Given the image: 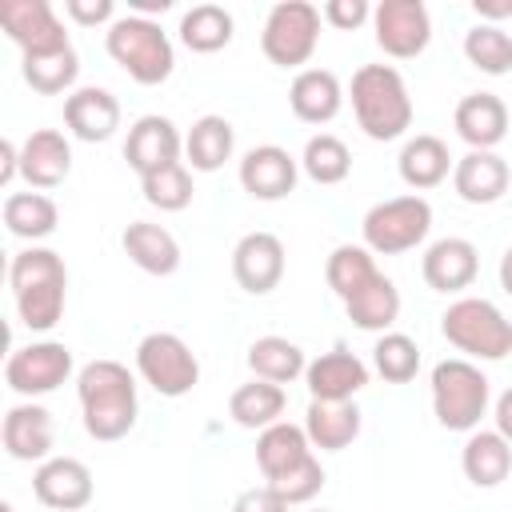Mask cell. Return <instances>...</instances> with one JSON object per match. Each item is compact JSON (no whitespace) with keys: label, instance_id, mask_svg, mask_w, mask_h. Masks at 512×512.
Here are the masks:
<instances>
[{"label":"cell","instance_id":"6da1fadb","mask_svg":"<svg viewBox=\"0 0 512 512\" xmlns=\"http://www.w3.org/2000/svg\"><path fill=\"white\" fill-rule=\"evenodd\" d=\"M76 396L84 412V432L100 444L124 440L136 424L140 400H136V380L120 360H92L76 376Z\"/></svg>","mask_w":512,"mask_h":512},{"label":"cell","instance_id":"7a4b0ae2","mask_svg":"<svg viewBox=\"0 0 512 512\" xmlns=\"http://www.w3.org/2000/svg\"><path fill=\"white\" fill-rule=\"evenodd\" d=\"M8 284L16 296L20 324L32 332H52L68 300V268L52 248H24L8 264Z\"/></svg>","mask_w":512,"mask_h":512},{"label":"cell","instance_id":"3957f363","mask_svg":"<svg viewBox=\"0 0 512 512\" xmlns=\"http://www.w3.org/2000/svg\"><path fill=\"white\" fill-rule=\"evenodd\" d=\"M352 112L368 140H400L412 124V96L392 64H364L352 76Z\"/></svg>","mask_w":512,"mask_h":512},{"label":"cell","instance_id":"277c9868","mask_svg":"<svg viewBox=\"0 0 512 512\" xmlns=\"http://www.w3.org/2000/svg\"><path fill=\"white\" fill-rule=\"evenodd\" d=\"M104 48L108 56L144 88H156L172 76L176 68V52L168 32L152 20V16H116L104 32Z\"/></svg>","mask_w":512,"mask_h":512},{"label":"cell","instance_id":"5b68a950","mask_svg":"<svg viewBox=\"0 0 512 512\" xmlns=\"http://www.w3.org/2000/svg\"><path fill=\"white\" fill-rule=\"evenodd\" d=\"M488 376L464 360V356H452V360H440L432 368V412H436V424L448 428V432H476L484 412H488Z\"/></svg>","mask_w":512,"mask_h":512},{"label":"cell","instance_id":"8992f818","mask_svg":"<svg viewBox=\"0 0 512 512\" xmlns=\"http://www.w3.org/2000/svg\"><path fill=\"white\" fill-rule=\"evenodd\" d=\"M440 332L452 348L476 360H504L512 352V320H504V312L484 296L452 300L440 316Z\"/></svg>","mask_w":512,"mask_h":512},{"label":"cell","instance_id":"52a82bcc","mask_svg":"<svg viewBox=\"0 0 512 512\" xmlns=\"http://www.w3.org/2000/svg\"><path fill=\"white\" fill-rule=\"evenodd\" d=\"M432 228V204L424 196H392V200H380L364 212V248L376 252V256H400V252H412L416 244H424Z\"/></svg>","mask_w":512,"mask_h":512},{"label":"cell","instance_id":"ba28073f","mask_svg":"<svg viewBox=\"0 0 512 512\" xmlns=\"http://www.w3.org/2000/svg\"><path fill=\"white\" fill-rule=\"evenodd\" d=\"M320 8L308 0H280L260 32V48L272 64L280 68H300L312 60L316 40H320Z\"/></svg>","mask_w":512,"mask_h":512},{"label":"cell","instance_id":"9c48e42d","mask_svg":"<svg viewBox=\"0 0 512 512\" xmlns=\"http://www.w3.org/2000/svg\"><path fill=\"white\" fill-rule=\"evenodd\" d=\"M136 372L144 376V384H152L160 396L176 400L188 396L200 380V360L196 352L176 336V332H148L136 344Z\"/></svg>","mask_w":512,"mask_h":512},{"label":"cell","instance_id":"30bf717a","mask_svg":"<svg viewBox=\"0 0 512 512\" xmlns=\"http://www.w3.org/2000/svg\"><path fill=\"white\" fill-rule=\"evenodd\" d=\"M72 376V348L60 340H32L4 360V384L16 396H48Z\"/></svg>","mask_w":512,"mask_h":512},{"label":"cell","instance_id":"8fae6325","mask_svg":"<svg viewBox=\"0 0 512 512\" xmlns=\"http://www.w3.org/2000/svg\"><path fill=\"white\" fill-rule=\"evenodd\" d=\"M0 24L24 56H48L68 44V32L48 0H0Z\"/></svg>","mask_w":512,"mask_h":512},{"label":"cell","instance_id":"7c38bea8","mask_svg":"<svg viewBox=\"0 0 512 512\" xmlns=\"http://www.w3.org/2000/svg\"><path fill=\"white\" fill-rule=\"evenodd\" d=\"M372 28H376V44L392 60H412L432 40V20L420 0H380L372 8Z\"/></svg>","mask_w":512,"mask_h":512},{"label":"cell","instance_id":"4fadbf2b","mask_svg":"<svg viewBox=\"0 0 512 512\" xmlns=\"http://www.w3.org/2000/svg\"><path fill=\"white\" fill-rule=\"evenodd\" d=\"M92 472L76 456H48L32 472V496L52 512H80L92 504Z\"/></svg>","mask_w":512,"mask_h":512},{"label":"cell","instance_id":"5bb4252c","mask_svg":"<svg viewBox=\"0 0 512 512\" xmlns=\"http://www.w3.org/2000/svg\"><path fill=\"white\" fill-rule=\"evenodd\" d=\"M180 152H184V140L176 132V124L168 116H140L132 128H128V140H124V160L128 168L144 180L168 164H180Z\"/></svg>","mask_w":512,"mask_h":512},{"label":"cell","instance_id":"9a60e30c","mask_svg":"<svg viewBox=\"0 0 512 512\" xmlns=\"http://www.w3.org/2000/svg\"><path fill=\"white\" fill-rule=\"evenodd\" d=\"M232 276L244 292L268 296L284 280V244L272 232H248L232 248Z\"/></svg>","mask_w":512,"mask_h":512},{"label":"cell","instance_id":"2e32d148","mask_svg":"<svg viewBox=\"0 0 512 512\" xmlns=\"http://www.w3.org/2000/svg\"><path fill=\"white\" fill-rule=\"evenodd\" d=\"M296 176H300V164L280 144L248 148L240 160V188L252 200H284L296 188Z\"/></svg>","mask_w":512,"mask_h":512},{"label":"cell","instance_id":"e0dca14e","mask_svg":"<svg viewBox=\"0 0 512 512\" xmlns=\"http://www.w3.org/2000/svg\"><path fill=\"white\" fill-rule=\"evenodd\" d=\"M72 172V148L64 140V132L56 128H36L28 132V140L20 144V176L28 188L48 192L56 184H64Z\"/></svg>","mask_w":512,"mask_h":512},{"label":"cell","instance_id":"ac0fdd59","mask_svg":"<svg viewBox=\"0 0 512 512\" xmlns=\"http://www.w3.org/2000/svg\"><path fill=\"white\" fill-rule=\"evenodd\" d=\"M476 272H480V252L464 236L436 240L420 260V276L432 292H464L476 280Z\"/></svg>","mask_w":512,"mask_h":512},{"label":"cell","instance_id":"d6986e66","mask_svg":"<svg viewBox=\"0 0 512 512\" xmlns=\"http://www.w3.org/2000/svg\"><path fill=\"white\" fill-rule=\"evenodd\" d=\"M304 384L312 392V400H328V404H340V400H352L364 384H368V368L356 352L348 348H332L316 360H308L304 368Z\"/></svg>","mask_w":512,"mask_h":512},{"label":"cell","instance_id":"ffe728a7","mask_svg":"<svg viewBox=\"0 0 512 512\" xmlns=\"http://www.w3.org/2000/svg\"><path fill=\"white\" fill-rule=\"evenodd\" d=\"M452 124H456V136L476 148V152H492L504 136H508V108L496 92H468L456 112H452Z\"/></svg>","mask_w":512,"mask_h":512},{"label":"cell","instance_id":"44dd1931","mask_svg":"<svg viewBox=\"0 0 512 512\" xmlns=\"http://www.w3.org/2000/svg\"><path fill=\"white\" fill-rule=\"evenodd\" d=\"M64 124L76 140L100 144L120 128V100L108 88H76L64 96Z\"/></svg>","mask_w":512,"mask_h":512},{"label":"cell","instance_id":"7402d4cb","mask_svg":"<svg viewBox=\"0 0 512 512\" xmlns=\"http://www.w3.org/2000/svg\"><path fill=\"white\" fill-rule=\"evenodd\" d=\"M0 436H4V452L12 456V460H24V464H32V460H48V452H52V412L44 408V404H12L8 412H4V428H0Z\"/></svg>","mask_w":512,"mask_h":512},{"label":"cell","instance_id":"603a6c76","mask_svg":"<svg viewBox=\"0 0 512 512\" xmlns=\"http://www.w3.org/2000/svg\"><path fill=\"white\" fill-rule=\"evenodd\" d=\"M508 184H512V172L496 152L468 148L452 168V188L464 204H496L508 192Z\"/></svg>","mask_w":512,"mask_h":512},{"label":"cell","instance_id":"cb8c5ba5","mask_svg":"<svg viewBox=\"0 0 512 512\" xmlns=\"http://www.w3.org/2000/svg\"><path fill=\"white\" fill-rule=\"evenodd\" d=\"M288 104H292L296 120L328 124V120H336V112L344 104V88H340L336 72H328V68H300L288 88Z\"/></svg>","mask_w":512,"mask_h":512},{"label":"cell","instance_id":"d4e9b609","mask_svg":"<svg viewBox=\"0 0 512 512\" xmlns=\"http://www.w3.org/2000/svg\"><path fill=\"white\" fill-rule=\"evenodd\" d=\"M120 244H124L128 260H132L140 272H148V276H172V272L180 268V244H176V236H172L168 228H160V224L132 220V224L124 228Z\"/></svg>","mask_w":512,"mask_h":512},{"label":"cell","instance_id":"484cf974","mask_svg":"<svg viewBox=\"0 0 512 512\" xmlns=\"http://www.w3.org/2000/svg\"><path fill=\"white\" fill-rule=\"evenodd\" d=\"M308 460H312L308 432L296 428V424H288V420H280V424H272V428H264L256 436V464H260V472H264L268 484L280 480V476H288V472H296Z\"/></svg>","mask_w":512,"mask_h":512},{"label":"cell","instance_id":"4316f807","mask_svg":"<svg viewBox=\"0 0 512 512\" xmlns=\"http://www.w3.org/2000/svg\"><path fill=\"white\" fill-rule=\"evenodd\" d=\"M460 468H464V476H468L476 488H496V484H504L508 472H512V444H508L496 428H492V432L476 428V432H468V440H464Z\"/></svg>","mask_w":512,"mask_h":512},{"label":"cell","instance_id":"83f0119b","mask_svg":"<svg viewBox=\"0 0 512 512\" xmlns=\"http://www.w3.org/2000/svg\"><path fill=\"white\" fill-rule=\"evenodd\" d=\"M396 168H400V180H404L408 188L424 192V188L444 184V180H448V172L456 168V160L448 156V144H444L440 136L420 132V136H412V140L400 148Z\"/></svg>","mask_w":512,"mask_h":512},{"label":"cell","instance_id":"f1b7e54d","mask_svg":"<svg viewBox=\"0 0 512 512\" xmlns=\"http://www.w3.org/2000/svg\"><path fill=\"white\" fill-rule=\"evenodd\" d=\"M304 432L308 444L320 452H344L356 436H360V408L352 400L328 404V400H312L308 416H304Z\"/></svg>","mask_w":512,"mask_h":512},{"label":"cell","instance_id":"f546056e","mask_svg":"<svg viewBox=\"0 0 512 512\" xmlns=\"http://www.w3.org/2000/svg\"><path fill=\"white\" fill-rule=\"evenodd\" d=\"M232 148H236V128L216 112L200 116L184 136V156H188V164L196 172L224 168V160H232Z\"/></svg>","mask_w":512,"mask_h":512},{"label":"cell","instance_id":"4dcf8cb0","mask_svg":"<svg viewBox=\"0 0 512 512\" xmlns=\"http://www.w3.org/2000/svg\"><path fill=\"white\" fill-rule=\"evenodd\" d=\"M56 224H60V208L44 192H12L4 200V228L12 236H20V240H32L36 244V240L52 236Z\"/></svg>","mask_w":512,"mask_h":512},{"label":"cell","instance_id":"1f68e13d","mask_svg":"<svg viewBox=\"0 0 512 512\" xmlns=\"http://www.w3.org/2000/svg\"><path fill=\"white\" fill-rule=\"evenodd\" d=\"M248 368L256 380H272V384H292L296 376H304L308 360L304 348L292 344L288 336H260L248 348Z\"/></svg>","mask_w":512,"mask_h":512},{"label":"cell","instance_id":"d6a6232c","mask_svg":"<svg viewBox=\"0 0 512 512\" xmlns=\"http://www.w3.org/2000/svg\"><path fill=\"white\" fill-rule=\"evenodd\" d=\"M280 412H284V388L272 384V380H248L228 396V416L240 428H260L264 432V428L280 424Z\"/></svg>","mask_w":512,"mask_h":512},{"label":"cell","instance_id":"836d02e7","mask_svg":"<svg viewBox=\"0 0 512 512\" xmlns=\"http://www.w3.org/2000/svg\"><path fill=\"white\" fill-rule=\"evenodd\" d=\"M344 308H348V320L356 324V328H364V332H388L392 324H396V316H400V292H396V284L380 272L372 284H364L352 300H344Z\"/></svg>","mask_w":512,"mask_h":512},{"label":"cell","instance_id":"e575fe53","mask_svg":"<svg viewBox=\"0 0 512 512\" xmlns=\"http://www.w3.org/2000/svg\"><path fill=\"white\" fill-rule=\"evenodd\" d=\"M376 276H380V268H376V260H372V252L364 244H340V248H332L328 264H324V280H328V288L340 300H352Z\"/></svg>","mask_w":512,"mask_h":512},{"label":"cell","instance_id":"d590c367","mask_svg":"<svg viewBox=\"0 0 512 512\" xmlns=\"http://www.w3.org/2000/svg\"><path fill=\"white\" fill-rule=\"evenodd\" d=\"M180 40L192 52H220L232 40V12L220 4H196L180 16Z\"/></svg>","mask_w":512,"mask_h":512},{"label":"cell","instance_id":"8d00e7d4","mask_svg":"<svg viewBox=\"0 0 512 512\" xmlns=\"http://www.w3.org/2000/svg\"><path fill=\"white\" fill-rule=\"evenodd\" d=\"M464 56L484 76H504L512 72V36L500 24H476L464 32Z\"/></svg>","mask_w":512,"mask_h":512},{"label":"cell","instance_id":"74e56055","mask_svg":"<svg viewBox=\"0 0 512 512\" xmlns=\"http://www.w3.org/2000/svg\"><path fill=\"white\" fill-rule=\"evenodd\" d=\"M80 76V56L76 48H60L48 56H24V80L32 84V92L40 96H60L76 84Z\"/></svg>","mask_w":512,"mask_h":512},{"label":"cell","instance_id":"f35d334b","mask_svg":"<svg viewBox=\"0 0 512 512\" xmlns=\"http://www.w3.org/2000/svg\"><path fill=\"white\" fill-rule=\"evenodd\" d=\"M300 168H304L308 180H316V184H340V180H348V172H352V152H348V144H344L340 136L320 132V136H312V140L304 144Z\"/></svg>","mask_w":512,"mask_h":512},{"label":"cell","instance_id":"ab89813d","mask_svg":"<svg viewBox=\"0 0 512 512\" xmlns=\"http://www.w3.org/2000/svg\"><path fill=\"white\" fill-rule=\"evenodd\" d=\"M372 360H376V372L388 384H408L420 372V348L404 332H380V340L372 348Z\"/></svg>","mask_w":512,"mask_h":512},{"label":"cell","instance_id":"60d3db41","mask_svg":"<svg viewBox=\"0 0 512 512\" xmlns=\"http://www.w3.org/2000/svg\"><path fill=\"white\" fill-rule=\"evenodd\" d=\"M140 192H144V200H148L152 208H160V212H180V208L192 204V176H188L184 164H168V168L144 176V180H140Z\"/></svg>","mask_w":512,"mask_h":512},{"label":"cell","instance_id":"b9f144b4","mask_svg":"<svg viewBox=\"0 0 512 512\" xmlns=\"http://www.w3.org/2000/svg\"><path fill=\"white\" fill-rule=\"evenodd\" d=\"M268 488H272V492H276V496H280L288 508H292V504H308V500H312V496L324 488V468H320V460L312 456L308 464H300L296 472H288V476L272 480Z\"/></svg>","mask_w":512,"mask_h":512},{"label":"cell","instance_id":"7bdbcfd3","mask_svg":"<svg viewBox=\"0 0 512 512\" xmlns=\"http://www.w3.org/2000/svg\"><path fill=\"white\" fill-rule=\"evenodd\" d=\"M320 16H324L332 28H340V32H352V28H360L364 20H372V8H368L364 0H328Z\"/></svg>","mask_w":512,"mask_h":512},{"label":"cell","instance_id":"ee69618b","mask_svg":"<svg viewBox=\"0 0 512 512\" xmlns=\"http://www.w3.org/2000/svg\"><path fill=\"white\" fill-rule=\"evenodd\" d=\"M64 16H72L80 28H96V24L116 20V4L112 0H64Z\"/></svg>","mask_w":512,"mask_h":512},{"label":"cell","instance_id":"f6af8a7d","mask_svg":"<svg viewBox=\"0 0 512 512\" xmlns=\"http://www.w3.org/2000/svg\"><path fill=\"white\" fill-rule=\"evenodd\" d=\"M232 512H288V504H284L268 484H260V488H244V492L232 500Z\"/></svg>","mask_w":512,"mask_h":512},{"label":"cell","instance_id":"bcb514c9","mask_svg":"<svg viewBox=\"0 0 512 512\" xmlns=\"http://www.w3.org/2000/svg\"><path fill=\"white\" fill-rule=\"evenodd\" d=\"M12 176H20V148L0 140V184H12Z\"/></svg>","mask_w":512,"mask_h":512},{"label":"cell","instance_id":"7dc6e473","mask_svg":"<svg viewBox=\"0 0 512 512\" xmlns=\"http://www.w3.org/2000/svg\"><path fill=\"white\" fill-rule=\"evenodd\" d=\"M492 416H496V432L512 444V388H508V392H500V400H496V412H492Z\"/></svg>","mask_w":512,"mask_h":512},{"label":"cell","instance_id":"c3c4849f","mask_svg":"<svg viewBox=\"0 0 512 512\" xmlns=\"http://www.w3.org/2000/svg\"><path fill=\"white\" fill-rule=\"evenodd\" d=\"M472 8H476V16H484L488 24L512 16V0H472Z\"/></svg>","mask_w":512,"mask_h":512},{"label":"cell","instance_id":"681fc988","mask_svg":"<svg viewBox=\"0 0 512 512\" xmlns=\"http://www.w3.org/2000/svg\"><path fill=\"white\" fill-rule=\"evenodd\" d=\"M500 288L512 296V244H508L504 256H500Z\"/></svg>","mask_w":512,"mask_h":512},{"label":"cell","instance_id":"f907efd6","mask_svg":"<svg viewBox=\"0 0 512 512\" xmlns=\"http://www.w3.org/2000/svg\"><path fill=\"white\" fill-rule=\"evenodd\" d=\"M132 8H136V16H148V12H168L172 0H132Z\"/></svg>","mask_w":512,"mask_h":512},{"label":"cell","instance_id":"816d5d0a","mask_svg":"<svg viewBox=\"0 0 512 512\" xmlns=\"http://www.w3.org/2000/svg\"><path fill=\"white\" fill-rule=\"evenodd\" d=\"M308 512H332V508H308Z\"/></svg>","mask_w":512,"mask_h":512},{"label":"cell","instance_id":"f5cc1de1","mask_svg":"<svg viewBox=\"0 0 512 512\" xmlns=\"http://www.w3.org/2000/svg\"><path fill=\"white\" fill-rule=\"evenodd\" d=\"M0 512H12V504H4V508H0Z\"/></svg>","mask_w":512,"mask_h":512}]
</instances>
